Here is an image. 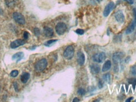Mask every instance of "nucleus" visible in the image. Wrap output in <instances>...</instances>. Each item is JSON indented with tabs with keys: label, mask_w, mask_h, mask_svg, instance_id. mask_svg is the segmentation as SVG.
<instances>
[{
	"label": "nucleus",
	"mask_w": 136,
	"mask_h": 102,
	"mask_svg": "<svg viewBox=\"0 0 136 102\" xmlns=\"http://www.w3.org/2000/svg\"><path fill=\"white\" fill-rule=\"evenodd\" d=\"M74 54V48L72 45L68 46L66 50H64L63 53V56L64 58L68 60H70L73 58Z\"/></svg>",
	"instance_id": "2"
},
{
	"label": "nucleus",
	"mask_w": 136,
	"mask_h": 102,
	"mask_svg": "<svg viewBox=\"0 0 136 102\" xmlns=\"http://www.w3.org/2000/svg\"><path fill=\"white\" fill-rule=\"evenodd\" d=\"M30 77V74H29V73H23L21 75L20 80H21V82H22L23 83H26L28 81V80H29Z\"/></svg>",
	"instance_id": "14"
},
{
	"label": "nucleus",
	"mask_w": 136,
	"mask_h": 102,
	"mask_svg": "<svg viewBox=\"0 0 136 102\" xmlns=\"http://www.w3.org/2000/svg\"><path fill=\"white\" fill-rule=\"evenodd\" d=\"M135 27H136V24H135L134 22H132L130 25L128 26V27L127 28V30H126V33L127 34H130L134 31Z\"/></svg>",
	"instance_id": "16"
},
{
	"label": "nucleus",
	"mask_w": 136,
	"mask_h": 102,
	"mask_svg": "<svg viewBox=\"0 0 136 102\" xmlns=\"http://www.w3.org/2000/svg\"><path fill=\"white\" fill-rule=\"evenodd\" d=\"M13 86H14V88H15V91H16L17 92H18V83H17V82H14Z\"/></svg>",
	"instance_id": "27"
},
{
	"label": "nucleus",
	"mask_w": 136,
	"mask_h": 102,
	"mask_svg": "<svg viewBox=\"0 0 136 102\" xmlns=\"http://www.w3.org/2000/svg\"><path fill=\"white\" fill-rule=\"evenodd\" d=\"M90 70L91 72L94 75H96V74L99 73L100 71V68L97 65H92L90 66Z\"/></svg>",
	"instance_id": "13"
},
{
	"label": "nucleus",
	"mask_w": 136,
	"mask_h": 102,
	"mask_svg": "<svg viewBox=\"0 0 136 102\" xmlns=\"http://www.w3.org/2000/svg\"><path fill=\"white\" fill-rule=\"evenodd\" d=\"M78 93L80 95H84L86 93V91L83 88H79L78 90Z\"/></svg>",
	"instance_id": "23"
},
{
	"label": "nucleus",
	"mask_w": 136,
	"mask_h": 102,
	"mask_svg": "<svg viewBox=\"0 0 136 102\" xmlns=\"http://www.w3.org/2000/svg\"><path fill=\"white\" fill-rule=\"evenodd\" d=\"M55 30H56V33H58V35H62L63 34H64V33L66 31L67 26L64 23H58L55 27Z\"/></svg>",
	"instance_id": "3"
},
{
	"label": "nucleus",
	"mask_w": 136,
	"mask_h": 102,
	"mask_svg": "<svg viewBox=\"0 0 136 102\" xmlns=\"http://www.w3.org/2000/svg\"><path fill=\"white\" fill-rule=\"evenodd\" d=\"M24 57V53L23 52H18L17 53H15L12 56V60L16 61V62H19L20 60L23 59V58Z\"/></svg>",
	"instance_id": "11"
},
{
	"label": "nucleus",
	"mask_w": 136,
	"mask_h": 102,
	"mask_svg": "<svg viewBox=\"0 0 136 102\" xmlns=\"http://www.w3.org/2000/svg\"><path fill=\"white\" fill-rule=\"evenodd\" d=\"M114 6H115V4H114L113 2H110V3L105 6L104 11H103V15H104V16L107 17L108 16L109 14L110 13L112 9H113Z\"/></svg>",
	"instance_id": "7"
},
{
	"label": "nucleus",
	"mask_w": 136,
	"mask_h": 102,
	"mask_svg": "<svg viewBox=\"0 0 136 102\" xmlns=\"http://www.w3.org/2000/svg\"><path fill=\"white\" fill-rule=\"evenodd\" d=\"M29 33L28 31H24L23 33V38L25 39H27L29 38Z\"/></svg>",
	"instance_id": "26"
},
{
	"label": "nucleus",
	"mask_w": 136,
	"mask_h": 102,
	"mask_svg": "<svg viewBox=\"0 0 136 102\" xmlns=\"http://www.w3.org/2000/svg\"><path fill=\"white\" fill-rule=\"evenodd\" d=\"M44 33L45 36L51 37L54 35V31L51 28L48 27V26H45L44 28Z\"/></svg>",
	"instance_id": "12"
},
{
	"label": "nucleus",
	"mask_w": 136,
	"mask_h": 102,
	"mask_svg": "<svg viewBox=\"0 0 136 102\" xmlns=\"http://www.w3.org/2000/svg\"><path fill=\"white\" fill-rule=\"evenodd\" d=\"M79 101H80V100H79L78 98H74V99H73V102H79Z\"/></svg>",
	"instance_id": "31"
},
{
	"label": "nucleus",
	"mask_w": 136,
	"mask_h": 102,
	"mask_svg": "<svg viewBox=\"0 0 136 102\" xmlns=\"http://www.w3.org/2000/svg\"><path fill=\"white\" fill-rule=\"evenodd\" d=\"M33 32H34V34L35 35V36H39L40 35V29H39L38 28H35L33 30Z\"/></svg>",
	"instance_id": "22"
},
{
	"label": "nucleus",
	"mask_w": 136,
	"mask_h": 102,
	"mask_svg": "<svg viewBox=\"0 0 136 102\" xmlns=\"http://www.w3.org/2000/svg\"><path fill=\"white\" fill-rule=\"evenodd\" d=\"M16 0H5V4L9 8H13L16 5Z\"/></svg>",
	"instance_id": "17"
},
{
	"label": "nucleus",
	"mask_w": 136,
	"mask_h": 102,
	"mask_svg": "<svg viewBox=\"0 0 136 102\" xmlns=\"http://www.w3.org/2000/svg\"><path fill=\"white\" fill-rule=\"evenodd\" d=\"M103 87V81L100 80L99 81V88H102Z\"/></svg>",
	"instance_id": "29"
},
{
	"label": "nucleus",
	"mask_w": 136,
	"mask_h": 102,
	"mask_svg": "<svg viewBox=\"0 0 136 102\" xmlns=\"http://www.w3.org/2000/svg\"><path fill=\"white\" fill-rule=\"evenodd\" d=\"M124 55L122 52H116L113 55V57H112V60H113V63H115V65H117L120 62H121L122 59L123 58Z\"/></svg>",
	"instance_id": "6"
},
{
	"label": "nucleus",
	"mask_w": 136,
	"mask_h": 102,
	"mask_svg": "<svg viewBox=\"0 0 136 102\" xmlns=\"http://www.w3.org/2000/svg\"><path fill=\"white\" fill-rule=\"evenodd\" d=\"M132 99H133V97H130V98H128L127 100H126V102H130V101H131Z\"/></svg>",
	"instance_id": "32"
},
{
	"label": "nucleus",
	"mask_w": 136,
	"mask_h": 102,
	"mask_svg": "<svg viewBox=\"0 0 136 102\" xmlns=\"http://www.w3.org/2000/svg\"><path fill=\"white\" fill-rule=\"evenodd\" d=\"M124 1L127 2L128 3H129L130 5H132L134 3V0H124Z\"/></svg>",
	"instance_id": "30"
},
{
	"label": "nucleus",
	"mask_w": 136,
	"mask_h": 102,
	"mask_svg": "<svg viewBox=\"0 0 136 102\" xmlns=\"http://www.w3.org/2000/svg\"><path fill=\"white\" fill-rule=\"evenodd\" d=\"M77 61L79 65L82 66L85 64V56L83 52L78 51L77 53Z\"/></svg>",
	"instance_id": "9"
},
{
	"label": "nucleus",
	"mask_w": 136,
	"mask_h": 102,
	"mask_svg": "<svg viewBox=\"0 0 136 102\" xmlns=\"http://www.w3.org/2000/svg\"><path fill=\"white\" fill-rule=\"evenodd\" d=\"M47 66V61L46 59L43 58L38 61L35 65V70L37 72H42L46 68Z\"/></svg>",
	"instance_id": "1"
},
{
	"label": "nucleus",
	"mask_w": 136,
	"mask_h": 102,
	"mask_svg": "<svg viewBox=\"0 0 136 102\" xmlns=\"http://www.w3.org/2000/svg\"><path fill=\"white\" fill-rule=\"evenodd\" d=\"M97 1H98L100 2V1H102V0H97Z\"/></svg>",
	"instance_id": "33"
},
{
	"label": "nucleus",
	"mask_w": 136,
	"mask_h": 102,
	"mask_svg": "<svg viewBox=\"0 0 136 102\" xmlns=\"http://www.w3.org/2000/svg\"><path fill=\"white\" fill-rule=\"evenodd\" d=\"M111 66H112V63L110 60H107L105 63H104L103 67H102V71L105 72L107 71H108L110 69Z\"/></svg>",
	"instance_id": "15"
},
{
	"label": "nucleus",
	"mask_w": 136,
	"mask_h": 102,
	"mask_svg": "<svg viewBox=\"0 0 136 102\" xmlns=\"http://www.w3.org/2000/svg\"><path fill=\"white\" fill-rule=\"evenodd\" d=\"M106 58V55L105 53L101 52L98 53L93 56V60L94 62H97V63H102V62L105 60Z\"/></svg>",
	"instance_id": "5"
},
{
	"label": "nucleus",
	"mask_w": 136,
	"mask_h": 102,
	"mask_svg": "<svg viewBox=\"0 0 136 102\" xmlns=\"http://www.w3.org/2000/svg\"><path fill=\"white\" fill-rule=\"evenodd\" d=\"M103 79L106 83H110L111 81H112V77H111V75L110 73H107V74H105L103 76Z\"/></svg>",
	"instance_id": "18"
},
{
	"label": "nucleus",
	"mask_w": 136,
	"mask_h": 102,
	"mask_svg": "<svg viewBox=\"0 0 136 102\" xmlns=\"http://www.w3.org/2000/svg\"><path fill=\"white\" fill-rule=\"evenodd\" d=\"M115 18L117 21L120 23H123L125 21V16L121 11H118L115 14Z\"/></svg>",
	"instance_id": "10"
},
{
	"label": "nucleus",
	"mask_w": 136,
	"mask_h": 102,
	"mask_svg": "<svg viewBox=\"0 0 136 102\" xmlns=\"http://www.w3.org/2000/svg\"><path fill=\"white\" fill-rule=\"evenodd\" d=\"M57 41H58V39H50V40L47 41V42H45L44 43V45L46 47H50L51 45H52L53 44L57 42Z\"/></svg>",
	"instance_id": "19"
},
{
	"label": "nucleus",
	"mask_w": 136,
	"mask_h": 102,
	"mask_svg": "<svg viewBox=\"0 0 136 102\" xmlns=\"http://www.w3.org/2000/svg\"><path fill=\"white\" fill-rule=\"evenodd\" d=\"M133 13H134V22L135 24H136V8H134V9H133Z\"/></svg>",
	"instance_id": "28"
},
{
	"label": "nucleus",
	"mask_w": 136,
	"mask_h": 102,
	"mask_svg": "<svg viewBox=\"0 0 136 102\" xmlns=\"http://www.w3.org/2000/svg\"><path fill=\"white\" fill-rule=\"evenodd\" d=\"M18 73L19 72H18V70H13L10 73V76L11 77H13V78L17 77L18 75Z\"/></svg>",
	"instance_id": "20"
},
{
	"label": "nucleus",
	"mask_w": 136,
	"mask_h": 102,
	"mask_svg": "<svg viewBox=\"0 0 136 102\" xmlns=\"http://www.w3.org/2000/svg\"><path fill=\"white\" fill-rule=\"evenodd\" d=\"M13 18L17 23L21 25H24L25 23V20L24 16L21 13L18 12H15L13 14Z\"/></svg>",
	"instance_id": "4"
},
{
	"label": "nucleus",
	"mask_w": 136,
	"mask_h": 102,
	"mask_svg": "<svg viewBox=\"0 0 136 102\" xmlns=\"http://www.w3.org/2000/svg\"><path fill=\"white\" fill-rule=\"evenodd\" d=\"M76 33L79 35H82L84 34L85 31H84V30H82V29H78V30H76Z\"/></svg>",
	"instance_id": "25"
},
{
	"label": "nucleus",
	"mask_w": 136,
	"mask_h": 102,
	"mask_svg": "<svg viewBox=\"0 0 136 102\" xmlns=\"http://www.w3.org/2000/svg\"><path fill=\"white\" fill-rule=\"evenodd\" d=\"M24 44H25V41L24 39H16L11 43L10 47L13 49H15V48L23 46Z\"/></svg>",
	"instance_id": "8"
},
{
	"label": "nucleus",
	"mask_w": 136,
	"mask_h": 102,
	"mask_svg": "<svg viewBox=\"0 0 136 102\" xmlns=\"http://www.w3.org/2000/svg\"><path fill=\"white\" fill-rule=\"evenodd\" d=\"M130 73L133 75H136V66L134 65L132 67H131V70H130Z\"/></svg>",
	"instance_id": "24"
},
{
	"label": "nucleus",
	"mask_w": 136,
	"mask_h": 102,
	"mask_svg": "<svg viewBox=\"0 0 136 102\" xmlns=\"http://www.w3.org/2000/svg\"><path fill=\"white\" fill-rule=\"evenodd\" d=\"M128 83H130V84L133 85L134 86V89H135V86H136V79L135 78H132V79H129L128 80Z\"/></svg>",
	"instance_id": "21"
},
{
	"label": "nucleus",
	"mask_w": 136,
	"mask_h": 102,
	"mask_svg": "<svg viewBox=\"0 0 136 102\" xmlns=\"http://www.w3.org/2000/svg\"><path fill=\"white\" fill-rule=\"evenodd\" d=\"M0 91H1V87H0Z\"/></svg>",
	"instance_id": "34"
}]
</instances>
